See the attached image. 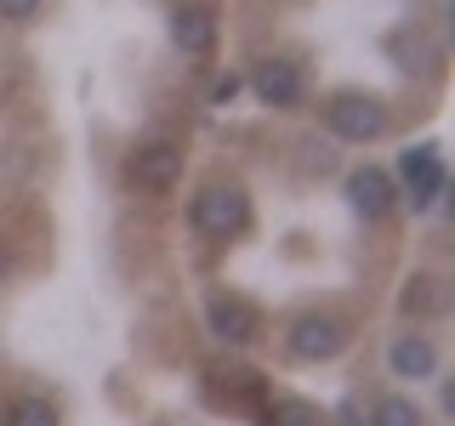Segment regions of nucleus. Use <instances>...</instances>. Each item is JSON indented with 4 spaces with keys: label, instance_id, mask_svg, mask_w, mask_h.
<instances>
[{
    "label": "nucleus",
    "instance_id": "obj_3",
    "mask_svg": "<svg viewBox=\"0 0 455 426\" xmlns=\"http://www.w3.org/2000/svg\"><path fill=\"white\" fill-rule=\"evenodd\" d=\"M284 347H291V359H302V364H324V359H336V352L347 347V330H341L336 319H324V312H307V319L291 324Z\"/></svg>",
    "mask_w": 455,
    "mask_h": 426
},
{
    "label": "nucleus",
    "instance_id": "obj_11",
    "mask_svg": "<svg viewBox=\"0 0 455 426\" xmlns=\"http://www.w3.org/2000/svg\"><path fill=\"white\" fill-rule=\"evenodd\" d=\"M398 307H404V312H416V319H427V312H438V307H444V296H438V284L427 279V273H416V279L404 284V296H398Z\"/></svg>",
    "mask_w": 455,
    "mask_h": 426
},
{
    "label": "nucleus",
    "instance_id": "obj_12",
    "mask_svg": "<svg viewBox=\"0 0 455 426\" xmlns=\"http://www.w3.org/2000/svg\"><path fill=\"white\" fill-rule=\"evenodd\" d=\"M267 426H319V409L307 398H274L267 404Z\"/></svg>",
    "mask_w": 455,
    "mask_h": 426
},
{
    "label": "nucleus",
    "instance_id": "obj_8",
    "mask_svg": "<svg viewBox=\"0 0 455 426\" xmlns=\"http://www.w3.org/2000/svg\"><path fill=\"white\" fill-rule=\"evenodd\" d=\"M347 199H353V210H359V217H387L393 210V182H387V170H376V165H359L347 177Z\"/></svg>",
    "mask_w": 455,
    "mask_h": 426
},
{
    "label": "nucleus",
    "instance_id": "obj_9",
    "mask_svg": "<svg viewBox=\"0 0 455 426\" xmlns=\"http://www.w3.org/2000/svg\"><path fill=\"white\" fill-rule=\"evenodd\" d=\"M171 40H177L182 51L205 57L211 46H217V18H211L205 6H177L171 12Z\"/></svg>",
    "mask_w": 455,
    "mask_h": 426
},
{
    "label": "nucleus",
    "instance_id": "obj_4",
    "mask_svg": "<svg viewBox=\"0 0 455 426\" xmlns=\"http://www.w3.org/2000/svg\"><path fill=\"white\" fill-rule=\"evenodd\" d=\"M205 324H211V335H217V341H228V347H251L256 330H262V312H256L245 296H211Z\"/></svg>",
    "mask_w": 455,
    "mask_h": 426
},
{
    "label": "nucleus",
    "instance_id": "obj_14",
    "mask_svg": "<svg viewBox=\"0 0 455 426\" xmlns=\"http://www.w3.org/2000/svg\"><path fill=\"white\" fill-rule=\"evenodd\" d=\"M12 426H57V409L46 398H18L12 404Z\"/></svg>",
    "mask_w": 455,
    "mask_h": 426
},
{
    "label": "nucleus",
    "instance_id": "obj_1",
    "mask_svg": "<svg viewBox=\"0 0 455 426\" xmlns=\"http://www.w3.org/2000/svg\"><path fill=\"white\" fill-rule=\"evenodd\" d=\"M194 227L205 239H234L251 227V199L245 188H234V182H217V188H205L194 199Z\"/></svg>",
    "mask_w": 455,
    "mask_h": 426
},
{
    "label": "nucleus",
    "instance_id": "obj_16",
    "mask_svg": "<svg viewBox=\"0 0 455 426\" xmlns=\"http://www.w3.org/2000/svg\"><path fill=\"white\" fill-rule=\"evenodd\" d=\"M234 91H239V75H228V80H217V91H211V103H234Z\"/></svg>",
    "mask_w": 455,
    "mask_h": 426
},
{
    "label": "nucleus",
    "instance_id": "obj_5",
    "mask_svg": "<svg viewBox=\"0 0 455 426\" xmlns=\"http://www.w3.org/2000/svg\"><path fill=\"white\" fill-rule=\"evenodd\" d=\"M132 182L148 193H171L182 182V148L177 142H148V148L132 154Z\"/></svg>",
    "mask_w": 455,
    "mask_h": 426
},
{
    "label": "nucleus",
    "instance_id": "obj_2",
    "mask_svg": "<svg viewBox=\"0 0 455 426\" xmlns=\"http://www.w3.org/2000/svg\"><path fill=\"white\" fill-rule=\"evenodd\" d=\"M324 125H331L341 142H376L387 131V108L370 91H336L331 103H324Z\"/></svg>",
    "mask_w": 455,
    "mask_h": 426
},
{
    "label": "nucleus",
    "instance_id": "obj_17",
    "mask_svg": "<svg viewBox=\"0 0 455 426\" xmlns=\"http://www.w3.org/2000/svg\"><path fill=\"white\" fill-rule=\"evenodd\" d=\"M0 279H6V245H0Z\"/></svg>",
    "mask_w": 455,
    "mask_h": 426
},
{
    "label": "nucleus",
    "instance_id": "obj_13",
    "mask_svg": "<svg viewBox=\"0 0 455 426\" xmlns=\"http://www.w3.org/2000/svg\"><path fill=\"white\" fill-rule=\"evenodd\" d=\"M370 426H421V409L410 404V398H381V404L370 409Z\"/></svg>",
    "mask_w": 455,
    "mask_h": 426
},
{
    "label": "nucleus",
    "instance_id": "obj_6",
    "mask_svg": "<svg viewBox=\"0 0 455 426\" xmlns=\"http://www.w3.org/2000/svg\"><path fill=\"white\" fill-rule=\"evenodd\" d=\"M251 91L262 97L267 108H291V103H302V68H296L291 57H262V63L251 68Z\"/></svg>",
    "mask_w": 455,
    "mask_h": 426
},
{
    "label": "nucleus",
    "instance_id": "obj_10",
    "mask_svg": "<svg viewBox=\"0 0 455 426\" xmlns=\"http://www.w3.org/2000/svg\"><path fill=\"white\" fill-rule=\"evenodd\" d=\"M387 364H393L398 381H427L438 369V352H433V341H427V335H398L393 352H387Z\"/></svg>",
    "mask_w": 455,
    "mask_h": 426
},
{
    "label": "nucleus",
    "instance_id": "obj_15",
    "mask_svg": "<svg viewBox=\"0 0 455 426\" xmlns=\"http://www.w3.org/2000/svg\"><path fill=\"white\" fill-rule=\"evenodd\" d=\"M35 12H40V0H0V18H12V23L35 18Z\"/></svg>",
    "mask_w": 455,
    "mask_h": 426
},
{
    "label": "nucleus",
    "instance_id": "obj_7",
    "mask_svg": "<svg viewBox=\"0 0 455 426\" xmlns=\"http://www.w3.org/2000/svg\"><path fill=\"white\" fill-rule=\"evenodd\" d=\"M404 182H410V205L427 210L438 193H444V160H438L433 142H421V148L404 154Z\"/></svg>",
    "mask_w": 455,
    "mask_h": 426
}]
</instances>
